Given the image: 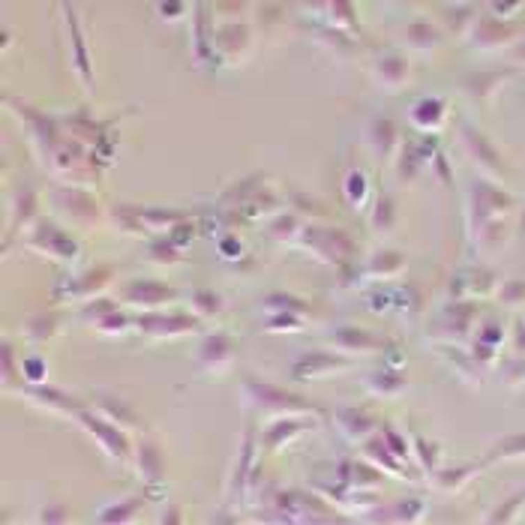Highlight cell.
Masks as SVG:
<instances>
[{"label":"cell","instance_id":"obj_3","mask_svg":"<svg viewBox=\"0 0 525 525\" xmlns=\"http://www.w3.org/2000/svg\"><path fill=\"white\" fill-rule=\"evenodd\" d=\"M198 303L204 306V312H216V306H220V300H216L213 294H211V297H207V294H198Z\"/></svg>","mask_w":525,"mask_h":525},{"label":"cell","instance_id":"obj_1","mask_svg":"<svg viewBox=\"0 0 525 525\" xmlns=\"http://www.w3.org/2000/svg\"><path fill=\"white\" fill-rule=\"evenodd\" d=\"M246 390H250L255 400H259V405H264V409H310V402H303L300 396L285 393L280 388H273V384L246 381Z\"/></svg>","mask_w":525,"mask_h":525},{"label":"cell","instance_id":"obj_2","mask_svg":"<svg viewBox=\"0 0 525 525\" xmlns=\"http://www.w3.org/2000/svg\"><path fill=\"white\" fill-rule=\"evenodd\" d=\"M381 66H384L381 75H393V82H402L405 78V61H400V57H388Z\"/></svg>","mask_w":525,"mask_h":525}]
</instances>
